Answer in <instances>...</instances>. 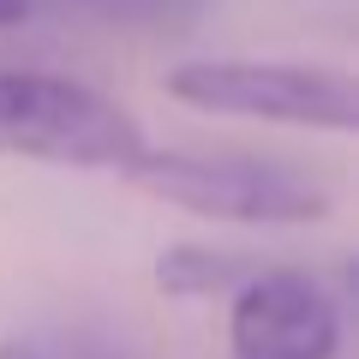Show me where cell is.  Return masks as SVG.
<instances>
[{"label":"cell","mask_w":359,"mask_h":359,"mask_svg":"<svg viewBox=\"0 0 359 359\" xmlns=\"http://www.w3.org/2000/svg\"><path fill=\"white\" fill-rule=\"evenodd\" d=\"M126 180L168 210H192L240 228H311L335 210V186L282 156H192L144 150L126 162Z\"/></svg>","instance_id":"1"},{"label":"cell","mask_w":359,"mask_h":359,"mask_svg":"<svg viewBox=\"0 0 359 359\" xmlns=\"http://www.w3.org/2000/svg\"><path fill=\"white\" fill-rule=\"evenodd\" d=\"M144 150V126L114 96L60 72H0V156L126 174V162Z\"/></svg>","instance_id":"2"},{"label":"cell","mask_w":359,"mask_h":359,"mask_svg":"<svg viewBox=\"0 0 359 359\" xmlns=\"http://www.w3.org/2000/svg\"><path fill=\"white\" fill-rule=\"evenodd\" d=\"M168 96L204 114H240L264 126H306V132H353L359 90L335 66L299 60H180L168 72Z\"/></svg>","instance_id":"3"},{"label":"cell","mask_w":359,"mask_h":359,"mask_svg":"<svg viewBox=\"0 0 359 359\" xmlns=\"http://www.w3.org/2000/svg\"><path fill=\"white\" fill-rule=\"evenodd\" d=\"M233 359H335L341 306L299 269H257L233 287L228 306Z\"/></svg>","instance_id":"4"},{"label":"cell","mask_w":359,"mask_h":359,"mask_svg":"<svg viewBox=\"0 0 359 359\" xmlns=\"http://www.w3.org/2000/svg\"><path fill=\"white\" fill-rule=\"evenodd\" d=\"M257 276L240 252H216V245H168L156 257V287L174 299H216V294H233V287Z\"/></svg>","instance_id":"5"},{"label":"cell","mask_w":359,"mask_h":359,"mask_svg":"<svg viewBox=\"0 0 359 359\" xmlns=\"http://www.w3.org/2000/svg\"><path fill=\"white\" fill-rule=\"evenodd\" d=\"M78 13H96L108 25H144V30H180L204 13V0H66Z\"/></svg>","instance_id":"6"},{"label":"cell","mask_w":359,"mask_h":359,"mask_svg":"<svg viewBox=\"0 0 359 359\" xmlns=\"http://www.w3.org/2000/svg\"><path fill=\"white\" fill-rule=\"evenodd\" d=\"M30 13H36V0H0V30H6V25H25Z\"/></svg>","instance_id":"7"},{"label":"cell","mask_w":359,"mask_h":359,"mask_svg":"<svg viewBox=\"0 0 359 359\" xmlns=\"http://www.w3.org/2000/svg\"><path fill=\"white\" fill-rule=\"evenodd\" d=\"M0 359H54V353L36 341H0Z\"/></svg>","instance_id":"8"}]
</instances>
